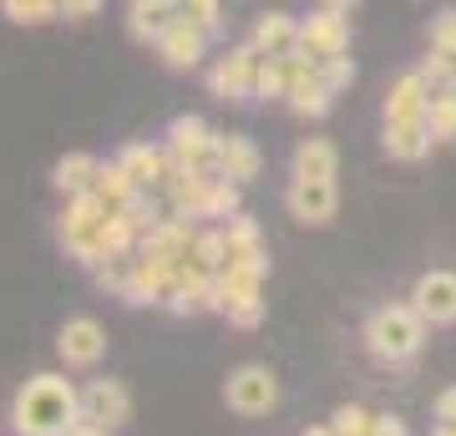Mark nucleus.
Masks as SVG:
<instances>
[{"instance_id": "nucleus-23", "label": "nucleus", "mask_w": 456, "mask_h": 436, "mask_svg": "<svg viewBox=\"0 0 456 436\" xmlns=\"http://www.w3.org/2000/svg\"><path fill=\"white\" fill-rule=\"evenodd\" d=\"M386 152L395 162H421L431 152V132L426 122H386Z\"/></svg>"}, {"instance_id": "nucleus-2", "label": "nucleus", "mask_w": 456, "mask_h": 436, "mask_svg": "<svg viewBox=\"0 0 456 436\" xmlns=\"http://www.w3.org/2000/svg\"><path fill=\"white\" fill-rule=\"evenodd\" d=\"M360 340H365L370 360H380V366H411L426 345V320L406 305V300H391V305H380V309L365 315Z\"/></svg>"}, {"instance_id": "nucleus-9", "label": "nucleus", "mask_w": 456, "mask_h": 436, "mask_svg": "<svg viewBox=\"0 0 456 436\" xmlns=\"http://www.w3.org/2000/svg\"><path fill=\"white\" fill-rule=\"evenodd\" d=\"M299 56H314V62H325V56H350V16L314 5L310 16L299 21Z\"/></svg>"}, {"instance_id": "nucleus-10", "label": "nucleus", "mask_w": 456, "mask_h": 436, "mask_svg": "<svg viewBox=\"0 0 456 436\" xmlns=\"http://www.w3.org/2000/svg\"><path fill=\"white\" fill-rule=\"evenodd\" d=\"M416 315L431 325H456V269H426L416 284H411V300H406Z\"/></svg>"}, {"instance_id": "nucleus-39", "label": "nucleus", "mask_w": 456, "mask_h": 436, "mask_svg": "<svg viewBox=\"0 0 456 436\" xmlns=\"http://www.w3.org/2000/svg\"><path fill=\"white\" fill-rule=\"evenodd\" d=\"M431 436H456V426H446V421H436V426H431Z\"/></svg>"}, {"instance_id": "nucleus-30", "label": "nucleus", "mask_w": 456, "mask_h": 436, "mask_svg": "<svg viewBox=\"0 0 456 436\" xmlns=\"http://www.w3.org/2000/svg\"><path fill=\"white\" fill-rule=\"evenodd\" d=\"M92 275H97L102 290H112L117 300H122V294H127V279H132V254H112V259H102V264L92 269Z\"/></svg>"}, {"instance_id": "nucleus-20", "label": "nucleus", "mask_w": 456, "mask_h": 436, "mask_svg": "<svg viewBox=\"0 0 456 436\" xmlns=\"http://www.w3.org/2000/svg\"><path fill=\"white\" fill-rule=\"evenodd\" d=\"M97 168H102V158H92V152H66V158L51 168V188L61 198H82V193H92Z\"/></svg>"}, {"instance_id": "nucleus-4", "label": "nucleus", "mask_w": 456, "mask_h": 436, "mask_svg": "<svg viewBox=\"0 0 456 436\" xmlns=\"http://www.w3.org/2000/svg\"><path fill=\"white\" fill-rule=\"evenodd\" d=\"M224 401H228L233 416H244V421L269 416L279 406V375L269 371V366H259V360H248V366H239V371L224 381Z\"/></svg>"}, {"instance_id": "nucleus-3", "label": "nucleus", "mask_w": 456, "mask_h": 436, "mask_svg": "<svg viewBox=\"0 0 456 436\" xmlns=\"http://www.w3.org/2000/svg\"><path fill=\"white\" fill-rule=\"evenodd\" d=\"M107 203L97 193H82V198H66L61 218H56V239H61L66 259H77L82 269H97L107 259Z\"/></svg>"}, {"instance_id": "nucleus-38", "label": "nucleus", "mask_w": 456, "mask_h": 436, "mask_svg": "<svg viewBox=\"0 0 456 436\" xmlns=\"http://www.w3.org/2000/svg\"><path fill=\"white\" fill-rule=\"evenodd\" d=\"M66 436H112V432H102V426H86V421H82V426H71Z\"/></svg>"}, {"instance_id": "nucleus-12", "label": "nucleus", "mask_w": 456, "mask_h": 436, "mask_svg": "<svg viewBox=\"0 0 456 436\" xmlns=\"http://www.w3.org/2000/svg\"><path fill=\"white\" fill-rule=\"evenodd\" d=\"M284 209L310 228H325L340 209V193H335V178H289L284 188Z\"/></svg>"}, {"instance_id": "nucleus-37", "label": "nucleus", "mask_w": 456, "mask_h": 436, "mask_svg": "<svg viewBox=\"0 0 456 436\" xmlns=\"http://www.w3.org/2000/svg\"><path fill=\"white\" fill-rule=\"evenodd\" d=\"M314 5H320V11H340V16H350L360 0H314Z\"/></svg>"}, {"instance_id": "nucleus-18", "label": "nucleus", "mask_w": 456, "mask_h": 436, "mask_svg": "<svg viewBox=\"0 0 456 436\" xmlns=\"http://www.w3.org/2000/svg\"><path fill=\"white\" fill-rule=\"evenodd\" d=\"M248 46L259 51V56H294V51H299V21H294L289 11H269V16L254 21Z\"/></svg>"}, {"instance_id": "nucleus-17", "label": "nucleus", "mask_w": 456, "mask_h": 436, "mask_svg": "<svg viewBox=\"0 0 456 436\" xmlns=\"http://www.w3.org/2000/svg\"><path fill=\"white\" fill-rule=\"evenodd\" d=\"M208 178L203 168H173L163 183L167 193V213H178V218H203V198H208Z\"/></svg>"}, {"instance_id": "nucleus-5", "label": "nucleus", "mask_w": 456, "mask_h": 436, "mask_svg": "<svg viewBox=\"0 0 456 436\" xmlns=\"http://www.w3.org/2000/svg\"><path fill=\"white\" fill-rule=\"evenodd\" d=\"M167 158H173V168H203V173H213V158H218V132L203 122V117H173L167 122Z\"/></svg>"}, {"instance_id": "nucleus-35", "label": "nucleus", "mask_w": 456, "mask_h": 436, "mask_svg": "<svg viewBox=\"0 0 456 436\" xmlns=\"http://www.w3.org/2000/svg\"><path fill=\"white\" fill-rule=\"evenodd\" d=\"M375 436H411L406 432V421L391 416V411H375Z\"/></svg>"}, {"instance_id": "nucleus-27", "label": "nucleus", "mask_w": 456, "mask_h": 436, "mask_svg": "<svg viewBox=\"0 0 456 436\" xmlns=\"http://www.w3.org/2000/svg\"><path fill=\"white\" fill-rule=\"evenodd\" d=\"M233 213H244L239 209V183H228L213 173L208 178V198H203V218H213V224H228Z\"/></svg>"}, {"instance_id": "nucleus-7", "label": "nucleus", "mask_w": 456, "mask_h": 436, "mask_svg": "<svg viewBox=\"0 0 456 436\" xmlns=\"http://www.w3.org/2000/svg\"><path fill=\"white\" fill-rule=\"evenodd\" d=\"M56 356H61L66 371H92V366H102V356H107V330H102V320L71 315L56 330Z\"/></svg>"}, {"instance_id": "nucleus-25", "label": "nucleus", "mask_w": 456, "mask_h": 436, "mask_svg": "<svg viewBox=\"0 0 456 436\" xmlns=\"http://www.w3.org/2000/svg\"><path fill=\"white\" fill-rule=\"evenodd\" d=\"M11 26H51L61 21V0H0Z\"/></svg>"}, {"instance_id": "nucleus-16", "label": "nucleus", "mask_w": 456, "mask_h": 436, "mask_svg": "<svg viewBox=\"0 0 456 436\" xmlns=\"http://www.w3.org/2000/svg\"><path fill=\"white\" fill-rule=\"evenodd\" d=\"M426 97H431V86H426L421 71H401V77L386 86L380 112H386V122H421V117H426Z\"/></svg>"}, {"instance_id": "nucleus-1", "label": "nucleus", "mask_w": 456, "mask_h": 436, "mask_svg": "<svg viewBox=\"0 0 456 436\" xmlns=\"http://www.w3.org/2000/svg\"><path fill=\"white\" fill-rule=\"evenodd\" d=\"M82 426V386L61 371H36L11 396V432L16 436H66Z\"/></svg>"}, {"instance_id": "nucleus-13", "label": "nucleus", "mask_w": 456, "mask_h": 436, "mask_svg": "<svg viewBox=\"0 0 456 436\" xmlns=\"http://www.w3.org/2000/svg\"><path fill=\"white\" fill-rule=\"evenodd\" d=\"M152 51L163 56L167 71H198V66H203V56H208V31H198V26H188L183 16H173Z\"/></svg>"}, {"instance_id": "nucleus-33", "label": "nucleus", "mask_w": 456, "mask_h": 436, "mask_svg": "<svg viewBox=\"0 0 456 436\" xmlns=\"http://www.w3.org/2000/svg\"><path fill=\"white\" fill-rule=\"evenodd\" d=\"M426 77V86H456V56H436V51H426V62L416 66Z\"/></svg>"}, {"instance_id": "nucleus-15", "label": "nucleus", "mask_w": 456, "mask_h": 436, "mask_svg": "<svg viewBox=\"0 0 456 436\" xmlns=\"http://www.w3.org/2000/svg\"><path fill=\"white\" fill-rule=\"evenodd\" d=\"M259 168H264V152L254 147V137H244V132H218V158H213V173L218 178L248 188V183L259 178Z\"/></svg>"}, {"instance_id": "nucleus-6", "label": "nucleus", "mask_w": 456, "mask_h": 436, "mask_svg": "<svg viewBox=\"0 0 456 436\" xmlns=\"http://www.w3.org/2000/svg\"><path fill=\"white\" fill-rule=\"evenodd\" d=\"M254 77H259V51L244 41L208 66V92L218 102H254Z\"/></svg>"}, {"instance_id": "nucleus-24", "label": "nucleus", "mask_w": 456, "mask_h": 436, "mask_svg": "<svg viewBox=\"0 0 456 436\" xmlns=\"http://www.w3.org/2000/svg\"><path fill=\"white\" fill-rule=\"evenodd\" d=\"M289 97V56H259L254 102H284Z\"/></svg>"}, {"instance_id": "nucleus-19", "label": "nucleus", "mask_w": 456, "mask_h": 436, "mask_svg": "<svg viewBox=\"0 0 456 436\" xmlns=\"http://www.w3.org/2000/svg\"><path fill=\"white\" fill-rule=\"evenodd\" d=\"M335 173H340V152H335L330 137H305L294 147L289 178H335Z\"/></svg>"}, {"instance_id": "nucleus-36", "label": "nucleus", "mask_w": 456, "mask_h": 436, "mask_svg": "<svg viewBox=\"0 0 456 436\" xmlns=\"http://www.w3.org/2000/svg\"><path fill=\"white\" fill-rule=\"evenodd\" d=\"M436 421H446V426H456V386H446L436 396Z\"/></svg>"}, {"instance_id": "nucleus-14", "label": "nucleus", "mask_w": 456, "mask_h": 436, "mask_svg": "<svg viewBox=\"0 0 456 436\" xmlns=\"http://www.w3.org/2000/svg\"><path fill=\"white\" fill-rule=\"evenodd\" d=\"M122 162V173L132 178L137 193H163L167 173H173V158H167V147H152V143H127L117 152Z\"/></svg>"}, {"instance_id": "nucleus-8", "label": "nucleus", "mask_w": 456, "mask_h": 436, "mask_svg": "<svg viewBox=\"0 0 456 436\" xmlns=\"http://www.w3.org/2000/svg\"><path fill=\"white\" fill-rule=\"evenodd\" d=\"M82 421L86 426H102V432H122L132 421V391L122 381H86L82 386Z\"/></svg>"}, {"instance_id": "nucleus-21", "label": "nucleus", "mask_w": 456, "mask_h": 436, "mask_svg": "<svg viewBox=\"0 0 456 436\" xmlns=\"http://www.w3.org/2000/svg\"><path fill=\"white\" fill-rule=\"evenodd\" d=\"M421 122H426V132H431V147L456 143V86H431Z\"/></svg>"}, {"instance_id": "nucleus-22", "label": "nucleus", "mask_w": 456, "mask_h": 436, "mask_svg": "<svg viewBox=\"0 0 456 436\" xmlns=\"http://www.w3.org/2000/svg\"><path fill=\"white\" fill-rule=\"evenodd\" d=\"M173 16H178V11H167V5H158V0H127V36L142 41V46H158V36L167 31Z\"/></svg>"}, {"instance_id": "nucleus-40", "label": "nucleus", "mask_w": 456, "mask_h": 436, "mask_svg": "<svg viewBox=\"0 0 456 436\" xmlns=\"http://www.w3.org/2000/svg\"><path fill=\"white\" fill-rule=\"evenodd\" d=\"M299 436H335V432H330V426H305Z\"/></svg>"}, {"instance_id": "nucleus-28", "label": "nucleus", "mask_w": 456, "mask_h": 436, "mask_svg": "<svg viewBox=\"0 0 456 436\" xmlns=\"http://www.w3.org/2000/svg\"><path fill=\"white\" fill-rule=\"evenodd\" d=\"M330 432L335 436H375V411L360 401H345L335 416H330Z\"/></svg>"}, {"instance_id": "nucleus-34", "label": "nucleus", "mask_w": 456, "mask_h": 436, "mask_svg": "<svg viewBox=\"0 0 456 436\" xmlns=\"http://www.w3.org/2000/svg\"><path fill=\"white\" fill-rule=\"evenodd\" d=\"M102 11V0H61V21H92Z\"/></svg>"}, {"instance_id": "nucleus-11", "label": "nucleus", "mask_w": 456, "mask_h": 436, "mask_svg": "<svg viewBox=\"0 0 456 436\" xmlns=\"http://www.w3.org/2000/svg\"><path fill=\"white\" fill-rule=\"evenodd\" d=\"M178 264H167V259L158 254H132V279H127V305H167L173 300V290H178V275H173Z\"/></svg>"}, {"instance_id": "nucleus-29", "label": "nucleus", "mask_w": 456, "mask_h": 436, "mask_svg": "<svg viewBox=\"0 0 456 436\" xmlns=\"http://www.w3.org/2000/svg\"><path fill=\"white\" fill-rule=\"evenodd\" d=\"M178 16L188 21V26H198V31H218L224 26V0H183L178 5Z\"/></svg>"}, {"instance_id": "nucleus-32", "label": "nucleus", "mask_w": 456, "mask_h": 436, "mask_svg": "<svg viewBox=\"0 0 456 436\" xmlns=\"http://www.w3.org/2000/svg\"><path fill=\"white\" fill-rule=\"evenodd\" d=\"M314 71H320V81H325L335 97L355 81V62H350V56H325V62H314Z\"/></svg>"}, {"instance_id": "nucleus-26", "label": "nucleus", "mask_w": 456, "mask_h": 436, "mask_svg": "<svg viewBox=\"0 0 456 436\" xmlns=\"http://www.w3.org/2000/svg\"><path fill=\"white\" fill-rule=\"evenodd\" d=\"M92 193H97L107 209H122V203L137 193V188H132V178L122 173V162L112 158V162H102V168H97V183H92Z\"/></svg>"}, {"instance_id": "nucleus-31", "label": "nucleus", "mask_w": 456, "mask_h": 436, "mask_svg": "<svg viewBox=\"0 0 456 436\" xmlns=\"http://www.w3.org/2000/svg\"><path fill=\"white\" fill-rule=\"evenodd\" d=\"M436 56H456V5H446L441 16H431V31H426Z\"/></svg>"}]
</instances>
